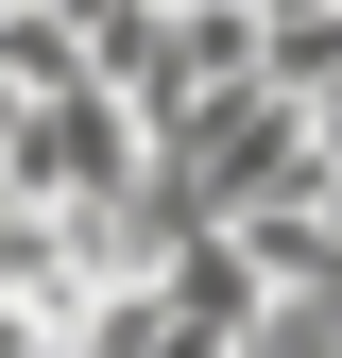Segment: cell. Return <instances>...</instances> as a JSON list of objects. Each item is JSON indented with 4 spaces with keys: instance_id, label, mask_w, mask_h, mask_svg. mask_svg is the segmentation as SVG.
Listing matches in <instances>:
<instances>
[{
    "instance_id": "1",
    "label": "cell",
    "mask_w": 342,
    "mask_h": 358,
    "mask_svg": "<svg viewBox=\"0 0 342 358\" xmlns=\"http://www.w3.org/2000/svg\"><path fill=\"white\" fill-rule=\"evenodd\" d=\"M154 171V137H137V103H103V85H69V103H34L18 120V154H0V188L18 205H52V222H103L120 188Z\"/></svg>"
},
{
    "instance_id": "2",
    "label": "cell",
    "mask_w": 342,
    "mask_h": 358,
    "mask_svg": "<svg viewBox=\"0 0 342 358\" xmlns=\"http://www.w3.org/2000/svg\"><path fill=\"white\" fill-rule=\"evenodd\" d=\"M240 358H342V290H274L240 324Z\"/></svg>"
},
{
    "instance_id": "3",
    "label": "cell",
    "mask_w": 342,
    "mask_h": 358,
    "mask_svg": "<svg viewBox=\"0 0 342 358\" xmlns=\"http://www.w3.org/2000/svg\"><path fill=\"white\" fill-rule=\"evenodd\" d=\"M18 120H34V103H18V85H0V154H18Z\"/></svg>"
},
{
    "instance_id": "4",
    "label": "cell",
    "mask_w": 342,
    "mask_h": 358,
    "mask_svg": "<svg viewBox=\"0 0 342 358\" xmlns=\"http://www.w3.org/2000/svg\"><path fill=\"white\" fill-rule=\"evenodd\" d=\"M0 17H18V0H0Z\"/></svg>"
}]
</instances>
